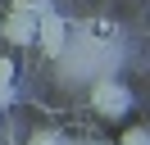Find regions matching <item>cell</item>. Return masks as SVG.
Segmentation results:
<instances>
[{
	"label": "cell",
	"instance_id": "6",
	"mask_svg": "<svg viewBox=\"0 0 150 145\" xmlns=\"http://www.w3.org/2000/svg\"><path fill=\"white\" fill-rule=\"evenodd\" d=\"M28 145H59V132H37Z\"/></svg>",
	"mask_w": 150,
	"mask_h": 145
},
{
	"label": "cell",
	"instance_id": "4",
	"mask_svg": "<svg viewBox=\"0 0 150 145\" xmlns=\"http://www.w3.org/2000/svg\"><path fill=\"white\" fill-rule=\"evenodd\" d=\"M14 9H23V14H32V18H41V14H50V0H14Z\"/></svg>",
	"mask_w": 150,
	"mask_h": 145
},
{
	"label": "cell",
	"instance_id": "7",
	"mask_svg": "<svg viewBox=\"0 0 150 145\" xmlns=\"http://www.w3.org/2000/svg\"><path fill=\"white\" fill-rule=\"evenodd\" d=\"M14 82V59H0V86H9Z\"/></svg>",
	"mask_w": 150,
	"mask_h": 145
},
{
	"label": "cell",
	"instance_id": "8",
	"mask_svg": "<svg viewBox=\"0 0 150 145\" xmlns=\"http://www.w3.org/2000/svg\"><path fill=\"white\" fill-rule=\"evenodd\" d=\"M59 145H86V141H64V136H59Z\"/></svg>",
	"mask_w": 150,
	"mask_h": 145
},
{
	"label": "cell",
	"instance_id": "3",
	"mask_svg": "<svg viewBox=\"0 0 150 145\" xmlns=\"http://www.w3.org/2000/svg\"><path fill=\"white\" fill-rule=\"evenodd\" d=\"M0 32H5V41H14V45H37V18L23 14V9H9L5 23H0Z\"/></svg>",
	"mask_w": 150,
	"mask_h": 145
},
{
	"label": "cell",
	"instance_id": "1",
	"mask_svg": "<svg viewBox=\"0 0 150 145\" xmlns=\"http://www.w3.org/2000/svg\"><path fill=\"white\" fill-rule=\"evenodd\" d=\"M91 109L96 113H105V118H123L132 109V91L123 86V82H109V77H100L91 86Z\"/></svg>",
	"mask_w": 150,
	"mask_h": 145
},
{
	"label": "cell",
	"instance_id": "9",
	"mask_svg": "<svg viewBox=\"0 0 150 145\" xmlns=\"http://www.w3.org/2000/svg\"><path fill=\"white\" fill-rule=\"evenodd\" d=\"M91 145H105V141H91Z\"/></svg>",
	"mask_w": 150,
	"mask_h": 145
},
{
	"label": "cell",
	"instance_id": "2",
	"mask_svg": "<svg viewBox=\"0 0 150 145\" xmlns=\"http://www.w3.org/2000/svg\"><path fill=\"white\" fill-rule=\"evenodd\" d=\"M37 45L50 54V59H59L64 54V45H68V23H64V14H41L37 18Z\"/></svg>",
	"mask_w": 150,
	"mask_h": 145
},
{
	"label": "cell",
	"instance_id": "5",
	"mask_svg": "<svg viewBox=\"0 0 150 145\" xmlns=\"http://www.w3.org/2000/svg\"><path fill=\"white\" fill-rule=\"evenodd\" d=\"M118 145H150V132H146V127H127Z\"/></svg>",
	"mask_w": 150,
	"mask_h": 145
}]
</instances>
